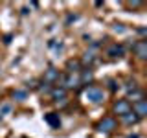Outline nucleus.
<instances>
[{
    "label": "nucleus",
    "mask_w": 147,
    "mask_h": 138,
    "mask_svg": "<svg viewBox=\"0 0 147 138\" xmlns=\"http://www.w3.org/2000/svg\"><path fill=\"white\" fill-rule=\"evenodd\" d=\"M125 89H127V92H131V90H134V89H138V87H136V83H134V81H129L127 85H125Z\"/></svg>",
    "instance_id": "6ab92c4d"
},
{
    "label": "nucleus",
    "mask_w": 147,
    "mask_h": 138,
    "mask_svg": "<svg viewBox=\"0 0 147 138\" xmlns=\"http://www.w3.org/2000/svg\"><path fill=\"white\" fill-rule=\"evenodd\" d=\"M96 61V55H94V52H86L85 55H83V59H81V66H88L90 68V64Z\"/></svg>",
    "instance_id": "4468645a"
},
{
    "label": "nucleus",
    "mask_w": 147,
    "mask_h": 138,
    "mask_svg": "<svg viewBox=\"0 0 147 138\" xmlns=\"http://www.w3.org/2000/svg\"><path fill=\"white\" fill-rule=\"evenodd\" d=\"M13 98H15L17 101H24L28 98V90H15L13 92Z\"/></svg>",
    "instance_id": "f3484780"
},
{
    "label": "nucleus",
    "mask_w": 147,
    "mask_h": 138,
    "mask_svg": "<svg viewBox=\"0 0 147 138\" xmlns=\"http://www.w3.org/2000/svg\"><path fill=\"white\" fill-rule=\"evenodd\" d=\"M44 122L48 123L52 129H59V127H61V118H59L57 112H48V114H44Z\"/></svg>",
    "instance_id": "6e6552de"
},
{
    "label": "nucleus",
    "mask_w": 147,
    "mask_h": 138,
    "mask_svg": "<svg viewBox=\"0 0 147 138\" xmlns=\"http://www.w3.org/2000/svg\"><path fill=\"white\" fill-rule=\"evenodd\" d=\"M61 81H63V89H74V87H77L79 85V76L77 74H66L64 77H61Z\"/></svg>",
    "instance_id": "39448f33"
},
{
    "label": "nucleus",
    "mask_w": 147,
    "mask_h": 138,
    "mask_svg": "<svg viewBox=\"0 0 147 138\" xmlns=\"http://www.w3.org/2000/svg\"><path fill=\"white\" fill-rule=\"evenodd\" d=\"M114 129H116V120H114L112 116H105V118L98 123V131H99V133H105V135L112 133Z\"/></svg>",
    "instance_id": "f03ea898"
},
{
    "label": "nucleus",
    "mask_w": 147,
    "mask_h": 138,
    "mask_svg": "<svg viewBox=\"0 0 147 138\" xmlns=\"http://www.w3.org/2000/svg\"><path fill=\"white\" fill-rule=\"evenodd\" d=\"M142 6V2H129V7H138Z\"/></svg>",
    "instance_id": "412c9836"
},
{
    "label": "nucleus",
    "mask_w": 147,
    "mask_h": 138,
    "mask_svg": "<svg viewBox=\"0 0 147 138\" xmlns=\"http://www.w3.org/2000/svg\"><path fill=\"white\" fill-rule=\"evenodd\" d=\"M52 90V85H48V83H40V87H39V92H50Z\"/></svg>",
    "instance_id": "a211bd4d"
},
{
    "label": "nucleus",
    "mask_w": 147,
    "mask_h": 138,
    "mask_svg": "<svg viewBox=\"0 0 147 138\" xmlns=\"http://www.w3.org/2000/svg\"><path fill=\"white\" fill-rule=\"evenodd\" d=\"M11 110H13V105L11 103H2L0 105V116H7V114H11Z\"/></svg>",
    "instance_id": "dca6fc26"
},
{
    "label": "nucleus",
    "mask_w": 147,
    "mask_h": 138,
    "mask_svg": "<svg viewBox=\"0 0 147 138\" xmlns=\"http://www.w3.org/2000/svg\"><path fill=\"white\" fill-rule=\"evenodd\" d=\"M127 138H140V136H138V135H129Z\"/></svg>",
    "instance_id": "5701e85b"
},
{
    "label": "nucleus",
    "mask_w": 147,
    "mask_h": 138,
    "mask_svg": "<svg viewBox=\"0 0 147 138\" xmlns=\"http://www.w3.org/2000/svg\"><path fill=\"white\" fill-rule=\"evenodd\" d=\"M2 120H4V118H2V116H0V122H2Z\"/></svg>",
    "instance_id": "b1692460"
},
{
    "label": "nucleus",
    "mask_w": 147,
    "mask_h": 138,
    "mask_svg": "<svg viewBox=\"0 0 147 138\" xmlns=\"http://www.w3.org/2000/svg\"><path fill=\"white\" fill-rule=\"evenodd\" d=\"M121 122L125 123V125H136V123L140 122V118H138L132 110H129L127 114H123V116H121Z\"/></svg>",
    "instance_id": "f8f14e48"
},
{
    "label": "nucleus",
    "mask_w": 147,
    "mask_h": 138,
    "mask_svg": "<svg viewBox=\"0 0 147 138\" xmlns=\"http://www.w3.org/2000/svg\"><path fill=\"white\" fill-rule=\"evenodd\" d=\"M123 53H125V48H123L121 44H112V46H109V50H107L109 57H123Z\"/></svg>",
    "instance_id": "1a4fd4ad"
},
{
    "label": "nucleus",
    "mask_w": 147,
    "mask_h": 138,
    "mask_svg": "<svg viewBox=\"0 0 147 138\" xmlns=\"http://www.w3.org/2000/svg\"><path fill=\"white\" fill-rule=\"evenodd\" d=\"M50 94H52V98L57 101H63V99H66V89H63V87H55V89L50 90Z\"/></svg>",
    "instance_id": "9d476101"
},
{
    "label": "nucleus",
    "mask_w": 147,
    "mask_h": 138,
    "mask_svg": "<svg viewBox=\"0 0 147 138\" xmlns=\"http://www.w3.org/2000/svg\"><path fill=\"white\" fill-rule=\"evenodd\" d=\"M94 79V74H92L90 68H83L81 70V76H79V85H88Z\"/></svg>",
    "instance_id": "9b49d317"
},
{
    "label": "nucleus",
    "mask_w": 147,
    "mask_h": 138,
    "mask_svg": "<svg viewBox=\"0 0 147 138\" xmlns=\"http://www.w3.org/2000/svg\"><path fill=\"white\" fill-rule=\"evenodd\" d=\"M109 89L112 90V92H114V90H118V83L114 81V79H110V81H109Z\"/></svg>",
    "instance_id": "aec40b11"
},
{
    "label": "nucleus",
    "mask_w": 147,
    "mask_h": 138,
    "mask_svg": "<svg viewBox=\"0 0 147 138\" xmlns=\"http://www.w3.org/2000/svg\"><path fill=\"white\" fill-rule=\"evenodd\" d=\"M129 110H131V101H127V99H118L116 103H114V112L119 114V116L127 114Z\"/></svg>",
    "instance_id": "0eeeda50"
},
{
    "label": "nucleus",
    "mask_w": 147,
    "mask_h": 138,
    "mask_svg": "<svg viewBox=\"0 0 147 138\" xmlns=\"http://www.w3.org/2000/svg\"><path fill=\"white\" fill-rule=\"evenodd\" d=\"M66 70H68V74H77V72H81V63L76 61V59H70V61L66 63Z\"/></svg>",
    "instance_id": "ddd939ff"
},
{
    "label": "nucleus",
    "mask_w": 147,
    "mask_h": 138,
    "mask_svg": "<svg viewBox=\"0 0 147 138\" xmlns=\"http://www.w3.org/2000/svg\"><path fill=\"white\" fill-rule=\"evenodd\" d=\"M127 101L129 99H132V103H134V101H140V99H144V92H142L140 89H134V90H131V92H127Z\"/></svg>",
    "instance_id": "2eb2a0df"
},
{
    "label": "nucleus",
    "mask_w": 147,
    "mask_h": 138,
    "mask_svg": "<svg viewBox=\"0 0 147 138\" xmlns=\"http://www.w3.org/2000/svg\"><path fill=\"white\" fill-rule=\"evenodd\" d=\"M85 98L88 99L90 103H101V101L105 99L103 89H101V87H96V85L86 87V90H85Z\"/></svg>",
    "instance_id": "f257e3e1"
},
{
    "label": "nucleus",
    "mask_w": 147,
    "mask_h": 138,
    "mask_svg": "<svg viewBox=\"0 0 147 138\" xmlns=\"http://www.w3.org/2000/svg\"><path fill=\"white\" fill-rule=\"evenodd\" d=\"M61 79V72L57 70V68H48V70H44V77H42V83H48V85H53V83H59Z\"/></svg>",
    "instance_id": "7ed1b4c3"
},
{
    "label": "nucleus",
    "mask_w": 147,
    "mask_h": 138,
    "mask_svg": "<svg viewBox=\"0 0 147 138\" xmlns=\"http://www.w3.org/2000/svg\"><path fill=\"white\" fill-rule=\"evenodd\" d=\"M4 43H6V44L11 43V35H6V41H4Z\"/></svg>",
    "instance_id": "4be33fe9"
},
{
    "label": "nucleus",
    "mask_w": 147,
    "mask_h": 138,
    "mask_svg": "<svg viewBox=\"0 0 147 138\" xmlns=\"http://www.w3.org/2000/svg\"><path fill=\"white\" fill-rule=\"evenodd\" d=\"M131 110L136 114L138 118H144V116H147V101L145 99H140V101H134V103L131 105Z\"/></svg>",
    "instance_id": "20e7f679"
},
{
    "label": "nucleus",
    "mask_w": 147,
    "mask_h": 138,
    "mask_svg": "<svg viewBox=\"0 0 147 138\" xmlns=\"http://www.w3.org/2000/svg\"><path fill=\"white\" fill-rule=\"evenodd\" d=\"M132 52L138 55V59H147V41H138L132 44Z\"/></svg>",
    "instance_id": "423d86ee"
}]
</instances>
